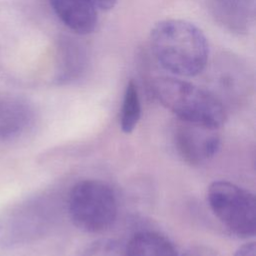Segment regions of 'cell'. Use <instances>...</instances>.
Returning <instances> with one entry per match:
<instances>
[{"instance_id": "cell-13", "label": "cell", "mask_w": 256, "mask_h": 256, "mask_svg": "<svg viewBox=\"0 0 256 256\" xmlns=\"http://www.w3.org/2000/svg\"><path fill=\"white\" fill-rule=\"evenodd\" d=\"M234 256H256V247L254 242H249L237 249Z\"/></svg>"}, {"instance_id": "cell-9", "label": "cell", "mask_w": 256, "mask_h": 256, "mask_svg": "<svg viewBox=\"0 0 256 256\" xmlns=\"http://www.w3.org/2000/svg\"><path fill=\"white\" fill-rule=\"evenodd\" d=\"M141 117V102L136 83L130 80L125 88L120 114L121 130L129 134L137 126Z\"/></svg>"}, {"instance_id": "cell-2", "label": "cell", "mask_w": 256, "mask_h": 256, "mask_svg": "<svg viewBox=\"0 0 256 256\" xmlns=\"http://www.w3.org/2000/svg\"><path fill=\"white\" fill-rule=\"evenodd\" d=\"M157 100L179 120L218 129L226 119L225 108L213 93L174 77H158L152 83Z\"/></svg>"}, {"instance_id": "cell-7", "label": "cell", "mask_w": 256, "mask_h": 256, "mask_svg": "<svg viewBox=\"0 0 256 256\" xmlns=\"http://www.w3.org/2000/svg\"><path fill=\"white\" fill-rule=\"evenodd\" d=\"M215 19L226 29L242 33L249 30L255 16V0H208Z\"/></svg>"}, {"instance_id": "cell-12", "label": "cell", "mask_w": 256, "mask_h": 256, "mask_svg": "<svg viewBox=\"0 0 256 256\" xmlns=\"http://www.w3.org/2000/svg\"><path fill=\"white\" fill-rule=\"evenodd\" d=\"M182 256H217V253L207 246H193Z\"/></svg>"}, {"instance_id": "cell-5", "label": "cell", "mask_w": 256, "mask_h": 256, "mask_svg": "<svg viewBox=\"0 0 256 256\" xmlns=\"http://www.w3.org/2000/svg\"><path fill=\"white\" fill-rule=\"evenodd\" d=\"M173 143L181 159L190 165H201L217 153L220 137L216 128L177 119Z\"/></svg>"}, {"instance_id": "cell-14", "label": "cell", "mask_w": 256, "mask_h": 256, "mask_svg": "<svg viewBox=\"0 0 256 256\" xmlns=\"http://www.w3.org/2000/svg\"><path fill=\"white\" fill-rule=\"evenodd\" d=\"M90 2L95 6V8L98 10H102V11H107L112 9L117 0H90Z\"/></svg>"}, {"instance_id": "cell-8", "label": "cell", "mask_w": 256, "mask_h": 256, "mask_svg": "<svg viewBox=\"0 0 256 256\" xmlns=\"http://www.w3.org/2000/svg\"><path fill=\"white\" fill-rule=\"evenodd\" d=\"M130 256H179L174 245L153 231L136 233L127 244Z\"/></svg>"}, {"instance_id": "cell-1", "label": "cell", "mask_w": 256, "mask_h": 256, "mask_svg": "<svg viewBox=\"0 0 256 256\" xmlns=\"http://www.w3.org/2000/svg\"><path fill=\"white\" fill-rule=\"evenodd\" d=\"M150 48L162 68L178 76H196L208 62L205 35L197 26L181 19L156 23L150 33Z\"/></svg>"}, {"instance_id": "cell-10", "label": "cell", "mask_w": 256, "mask_h": 256, "mask_svg": "<svg viewBox=\"0 0 256 256\" xmlns=\"http://www.w3.org/2000/svg\"><path fill=\"white\" fill-rule=\"evenodd\" d=\"M80 48L77 44H71L70 42L64 45L61 62L62 68L59 72V79L61 81H71L81 73L84 65V54Z\"/></svg>"}, {"instance_id": "cell-6", "label": "cell", "mask_w": 256, "mask_h": 256, "mask_svg": "<svg viewBox=\"0 0 256 256\" xmlns=\"http://www.w3.org/2000/svg\"><path fill=\"white\" fill-rule=\"evenodd\" d=\"M49 4L71 31L79 35H87L97 26V9L90 0H48Z\"/></svg>"}, {"instance_id": "cell-11", "label": "cell", "mask_w": 256, "mask_h": 256, "mask_svg": "<svg viewBox=\"0 0 256 256\" xmlns=\"http://www.w3.org/2000/svg\"><path fill=\"white\" fill-rule=\"evenodd\" d=\"M82 256H130L127 244L115 239H100L89 245Z\"/></svg>"}, {"instance_id": "cell-3", "label": "cell", "mask_w": 256, "mask_h": 256, "mask_svg": "<svg viewBox=\"0 0 256 256\" xmlns=\"http://www.w3.org/2000/svg\"><path fill=\"white\" fill-rule=\"evenodd\" d=\"M68 215L81 231L99 233L116 220L118 202L113 189L105 182L86 179L77 182L67 199Z\"/></svg>"}, {"instance_id": "cell-4", "label": "cell", "mask_w": 256, "mask_h": 256, "mask_svg": "<svg viewBox=\"0 0 256 256\" xmlns=\"http://www.w3.org/2000/svg\"><path fill=\"white\" fill-rule=\"evenodd\" d=\"M207 202L215 217L232 234L251 237L256 231L254 194L229 181H215L207 190Z\"/></svg>"}]
</instances>
